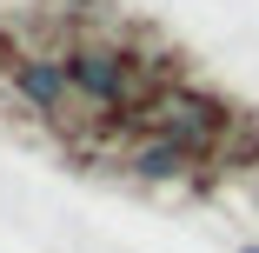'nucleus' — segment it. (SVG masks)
Returning <instances> with one entry per match:
<instances>
[{
	"label": "nucleus",
	"mask_w": 259,
	"mask_h": 253,
	"mask_svg": "<svg viewBox=\"0 0 259 253\" xmlns=\"http://www.w3.org/2000/svg\"><path fill=\"white\" fill-rule=\"evenodd\" d=\"M166 127H173V140L186 147V154H193V147H206V140H213L220 127H226V107H213V100H193V93H180V100H166Z\"/></svg>",
	"instance_id": "1"
},
{
	"label": "nucleus",
	"mask_w": 259,
	"mask_h": 253,
	"mask_svg": "<svg viewBox=\"0 0 259 253\" xmlns=\"http://www.w3.org/2000/svg\"><path fill=\"white\" fill-rule=\"evenodd\" d=\"M87 93H100V100H126V87H133V74H126V60H113V54H80L73 67H67Z\"/></svg>",
	"instance_id": "2"
},
{
	"label": "nucleus",
	"mask_w": 259,
	"mask_h": 253,
	"mask_svg": "<svg viewBox=\"0 0 259 253\" xmlns=\"http://www.w3.org/2000/svg\"><path fill=\"white\" fill-rule=\"evenodd\" d=\"M186 160H193V154H186L180 140H153V147H140V160H133V167H140V173H153V180H166V173H180Z\"/></svg>",
	"instance_id": "3"
},
{
	"label": "nucleus",
	"mask_w": 259,
	"mask_h": 253,
	"mask_svg": "<svg viewBox=\"0 0 259 253\" xmlns=\"http://www.w3.org/2000/svg\"><path fill=\"white\" fill-rule=\"evenodd\" d=\"M20 87L40 100V107H54L60 87H67V74H60V67H47V60H33V67H20Z\"/></svg>",
	"instance_id": "4"
},
{
	"label": "nucleus",
	"mask_w": 259,
	"mask_h": 253,
	"mask_svg": "<svg viewBox=\"0 0 259 253\" xmlns=\"http://www.w3.org/2000/svg\"><path fill=\"white\" fill-rule=\"evenodd\" d=\"M246 253H259V246H246Z\"/></svg>",
	"instance_id": "5"
}]
</instances>
